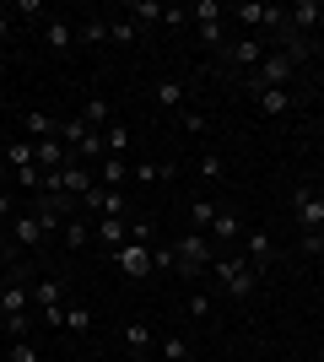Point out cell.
I'll return each mask as SVG.
<instances>
[{"label":"cell","mask_w":324,"mask_h":362,"mask_svg":"<svg viewBox=\"0 0 324 362\" xmlns=\"http://www.w3.org/2000/svg\"><path fill=\"white\" fill-rule=\"evenodd\" d=\"M211 276L227 298H254V287H260V271L248 259H211Z\"/></svg>","instance_id":"6da1fadb"},{"label":"cell","mask_w":324,"mask_h":362,"mask_svg":"<svg viewBox=\"0 0 324 362\" xmlns=\"http://www.w3.org/2000/svg\"><path fill=\"white\" fill-rule=\"evenodd\" d=\"M173 255H179V276L184 281H195V276L211 271V243H205V233H179V243H173Z\"/></svg>","instance_id":"7a4b0ae2"},{"label":"cell","mask_w":324,"mask_h":362,"mask_svg":"<svg viewBox=\"0 0 324 362\" xmlns=\"http://www.w3.org/2000/svg\"><path fill=\"white\" fill-rule=\"evenodd\" d=\"M292 71H297V60L287 54V49H276V54H265V60L248 71V92H254V87H287Z\"/></svg>","instance_id":"3957f363"},{"label":"cell","mask_w":324,"mask_h":362,"mask_svg":"<svg viewBox=\"0 0 324 362\" xmlns=\"http://www.w3.org/2000/svg\"><path fill=\"white\" fill-rule=\"evenodd\" d=\"M60 141H65V146H76V157H108V146H103V130H92V124L81 119V114L60 124Z\"/></svg>","instance_id":"277c9868"},{"label":"cell","mask_w":324,"mask_h":362,"mask_svg":"<svg viewBox=\"0 0 324 362\" xmlns=\"http://www.w3.org/2000/svg\"><path fill=\"white\" fill-rule=\"evenodd\" d=\"M32 308H38V325H54L60 330V314H65V287L54 276H44L38 287H32Z\"/></svg>","instance_id":"5b68a950"},{"label":"cell","mask_w":324,"mask_h":362,"mask_svg":"<svg viewBox=\"0 0 324 362\" xmlns=\"http://www.w3.org/2000/svg\"><path fill=\"white\" fill-rule=\"evenodd\" d=\"M189 16H195V33H200V44L222 54V49H227V38H222V6H216V0H200V6H195Z\"/></svg>","instance_id":"8992f818"},{"label":"cell","mask_w":324,"mask_h":362,"mask_svg":"<svg viewBox=\"0 0 324 362\" xmlns=\"http://www.w3.org/2000/svg\"><path fill=\"white\" fill-rule=\"evenodd\" d=\"M292 211H297V227L313 233V227H324V195L313 189V184H297L292 189Z\"/></svg>","instance_id":"52a82bcc"},{"label":"cell","mask_w":324,"mask_h":362,"mask_svg":"<svg viewBox=\"0 0 324 362\" xmlns=\"http://www.w3.org/2000/svg\"><path fill=\"white\" fill-rule=\"evenodd\" d=\"M0 314H32V287L22 281V271L6 276V287H0Z\"/></svg>","instance_id":"ba28073f"},{"label":"cell","mask_w":324,"mask_h":362,"mask_svg":"<svg viewBox=\"0 0 324 362\" xmlns=\"http://www.w3.org/2000/svg\"><path fill=\"white\" fill-rule=\"evenodd\" d=\"M114 265H119L124 276H152V271H157L146 243H119V249H114Z\"/></svg>","instance_id":"9c48e42d"},{"label":"cell","mask_w":324,"mask_h":362,"mask_svg":"<svg viewBox=\"0 0 324 362\" xmlns=\"http://www.w3.org/2000/svg\"><path fill=\"white\" fill-rule=\"evenodd\" d=\"M232 16H244V28H281V22H287V11H281V6H265V0H244Z\"/></svg>","instance_id":"30bf717a"},{"label":"cell","mask_w":324,"mask_h":362,"mask_svg":"<svg viewBox=\"0 0 324 362\" xmlns=\"http://www.w3.org/2000/svg\"><path fill=\"white\" fill-rule=\"evenodd\" d=\"M92 243H103L108 255H114L119 243H130V222H124V216H97L92 222Z\"/></svg>","instance_id":"8fae6325"},{"label":"cell","mask_w":324,"mask_h":362,"mask_svg":"<svg viewBox=\"0 0 324 362\" xmlns=\"http://www.w3.org/2000/svg\"><path fill=\"white\" fill-rule=\"evenodd\" d=\"M254 108L270 114V119H281V114H292V92L287 87H254Z\"/></svg>","instance_id":"7c38bea8"},{"label":"cell","mask_w":324,"mask_h":362,"mask_svg":"<svg viewBox=\"0 0 324 362\" xmlns=\"http://www.w3.org/2000/svg\"><path fill=\"white\" fill-rule=\"evenodd\" d=\"M32 163L44 168V173H60L71 157H65V141L60 136H49V141H32Z\"/></svg>","instance_id":"4fadbf2b"},{"label":"cell","mask_w":324,"mask_h":362,"mask_svg":"<svg viewBox=\"0 0 324 362\" xmlns=\"http://www.w3.org/2000/svg\"><path fill=\"white\" fill-rule=\"evenodd\" d=\"M324 22V0H297L292 11H287V28L292 33H313Z\"/></svg>","instance_id":"5bb4252c"},{"label":"cell","mask_w":324,"mask_h":362,"mask_svg":"<svg viewBox=\"0 0 324 362\" xmlns=\"http://www.w3.org/2000/svg\"><path fill=\"white\" fill-rule=\"evenodd\" d=\"M6 227H11V243H22V249H38V243L49 238V233H44V222H38L32 211H28V216H11Z\"/></svg>","instance_id":"9a60e30c"},{"label":"cell","mask_w":324,"mask_h":362,"mask_svg":"<svg viewBox=\"0 0 324 362\" xmlns=\"http://www.w3.org/2000/svg\"><path fill=\"white\" fill-rule=\"evenodd\" d=\"M81 206H87L92 216H124V195H114V189H103V184H97V189H87V195H81Z\"/></svg>","instance_id":"2e32d148"},{"label":"cell","mask_w":324,"mask_h":362,"mask_svg":"<svg viewBox=\"0 0 324 362\" xmlns=\"http://www.w3.org/2000/svg\"><path fill=\"white\" fill-rule=\"evenodd\" d=\"M152 325H146V319H130V325H124V351H130V357H140L146 362V351H152Z\"/></svg>","instance_id":"e0dca14e"},{"label":"cell","mask_w":324,"mask_h":362,"mask_svg":"<svg viewBox=\"0 0 324 362\" xmlns=\"http://www.w3.org/2000/svg\"><path fill=\"white\" fill-rule=\"evenodd\" d=\"M248 238V265H254V271H270V259H276V238H270V233H244Z\"/></svg>","instance_id":"ac0fdd59"},{"label":"cell","mask_w":324,"mask_h":362,"mask_svg":"<svg viewBox=\"0 0 324 362\" xmlns=\"http://www.w3.org/2000/svg\"><path fill=\"white\" fill-rule=\"evenodd\" d=\"M44 44L54 49V54H71L76 33H71V22H65V16H44Z\"/></svg>","instance_id":"d6986e66"},{"label":"cell","mask_w":324,"mask_h":362,"mask_svg":"<svg viewBox=\"0 0 324 362\" xmlns=\"http://www.w3.org/2000/svg\"><path fill=\"white\" fill-rule=\"evenodd\" d=\"M222 60H232V65H244V71H254V65L265 60V49H260V38H238V44L222 49Z\"/></svg>","instance_id":"ffe728a7"},{"label":"cell","mask_w":324,"mask_h":362,"mask_svg":"<svg viewBox=\"0 0 324 362\" xmlns=\"http://www.w3.org/2000/svg\"><path fill=\"white\" fill-rule=\"evenodd\" d=\"M65 249H87V243H92V222H87V216H65Z\"/></svg>","instance_id":"44dd1931"},{"label":"cell","mask_w":324,"mask_h":362,"mask_svg":"<svg viewBox=\"0 0 324 362\" xmlns=\"http://www.w3.org/2000/svg\"><path fill=\"white\" fill-rule=\"evenodd\" d=\"M124 16H130L136 28H152V22H162V6H157V0H130Z\"/></svg>","instance_id":"7402d4cb"},{"label":"cell","mask_w":324,"mask_h":362,"mask_svg":"<svg viewBox=\"0 0 324 362\" xmlns=\"http://www.w3.org/2000/svg\"><path fill=\"white\" fill-rule=\"evenodd\" d=\"M216 211H222V206H216V200H189V222H195V233H211V222H216Z\"/></svg>","instance_id":"603a6c76"},{"label":"cell","mask_w":324,"mask_h":362,"mask_svg":"<svg viewBox=\"0 0 324 362\" xmlns=\"http://www.w3.org/2000/svg\"><path fill=\"white\" fill-rule=\"evenodd\" d=\"M103 146H108V157H124V146H130V124H124V119H108Z\"/></svg>","instance_id":"cb8c5ba5"},{"label":"cell","mask_w":324,"mask_h":362,"mask_svg":"<svg viewBox=\"0 0 324 362\" xmlns=\"http://www.w3.org/2000/svg\"><path fill=\"white\" fill-rule=\"evenodd\" d=\"M60 330H76V335H87V330H92V308H81V303H71V308L60 314Z\"/></svg>","instance_id":"d4e9b609"},{"label":"cell","mask_w":324,"mask_h":362,"mask_svg":"<svg viewBox=\"0 0 324 362\" xmlns=\"http://www.w3.org/2000/svg\"><path fill=\"white\" fill-rule=\"evenodd\" d=\"M81 119L92 124V130H108V119H114V114H108V98H87V103H81Z\"/></svg>","instance_id":"484cf974"},{"label":"cell","mask_w":324,"mask_h":362,"mask_svg":"<svg viewBox=\"0 0 324 362\" xmlns=\"http://www.w3.org/2000/svg\"><path fill=\"white\" fill-rule=\"evenodd\" d=\"M0 163L11 168V173L16 168H32V141H6V157H0Z\"/></svg>","instance_id":"4316f807"},{"label":"cell","mask_w":324,"mask_h":362,"mask_svg":"<svg viewBox=\"0 0 324 362\" xmlns=\"http://www.w3.org/2000/svg\"><path fill=\"white\" fill-rule=\"evenodd\" d=\"M108 33H114L108 16H87V22H81V44H108Z\"/></svg>","instance_id":"83f0119b"},{"label":"cell","mask_w":324,"mask_h":362,"mask_svg":"<svg viewBox=\"0 0 324 362\" xmlns=\"http://www.w3.org/2000/svg\"><path fill=\"white\" fill-rule=\"evenodd\" d=\"M28 136H32V141H49V136H60V124L49 119V114H38V108H32V114H28Z\"/></svg>","instance_id":"f1b7e54d"},{"label":"cell","mask_w":324,"mask_h":362,"mask_svg":"<svg viewBox=\"0 0 324 362\" xmlns=\"http://www.w3.org/2000/svg\"><path fill=\"white\" fill-rule=\"evenodd\" d=\"M211 238H244V222L232 211H216V222H211Z\"/></svg>","instance_id":"f546056e"},{"label":"cell","mask_w":324,"mask_h":362,"mask_svg":"<svg viewBox=\"0 0 324 362\" xmlns=\"http://www.w3.org/2000/svg\"><path fill=\"white\" fill-rule=\"evenodd\" d=\"M189 351L195 346H189L184 335H162V362H189Z\"/></svg>","instance_id":"4dcf8cb0"},{"label":"cell","mask_w":324,"mask_h":362,"mask_svg":"<svg viewBox=\"0 0 324 362\" xmlns=\"http://www.w3.org/2000/svg\"><path fill=\"white\" fill-rule=\"evenodd\" d=\"M157 103H168V108H184V81H157Z\"/></svg>","instance_id":"1f68e13d"},{"label":"cell","mask_w":324,"mask_h":362,"mask_svg":"<svg viewBox=\"0 0 324 362\" xmlns=\"http://www.w3.org/2000/svg\"><path fill=\"white\" fill-rule=\"evenodd\" d=\"M200 179L205 184H222V179H227V163H222L216 151H205V157H200Z\"/></svg>","instance_id":"d6a6232c"},{"label":"cell","mask_w":324,"mask_h":362,"mask_svg":"<svg viewBox=\"0 0 324 362\" xmlns=\"http://www.w3.org/2000/svg\"><path fill=\"white\" fill-rule=\"evenodd\" d=\"M136 179H140V184H157V179L168 184V179H173V163H140V168H136Z\"/></svg>","instance_id":"836d02e7"},{"label":"cell","mask_w":324,"mask_h":362,"mask_svg":"<svg viewBox=\"0 0 324 362\" xmlns=\"http://www.w3.org/2000/svg\"><path fill=\"white\" fill-rule=\"evenodd\" d=\"M16 189H32V195H38V189H44V168H38V163L16 168Z\"/></svg>","instance_id":"e575fe53"},{"label":"cell","mask_w":324,"mask_h":362,"mask_svg":"<svg viewBox=\"0 0 324 362\" xmlns=\"http://www.w3.org/2000/svg\"><path fill=\"white\" fill-rule=\"evenodd\" d=\"M124 157H103V173H97V184H124Z\"/></svg>","instance_id":"d590c367"},{"label":"cell","mask_w":324,"mask_h":362,"mask_svg":"<svg viewBox=\"0 0 324 362\" xmlns=\"http://www.w3.org/2000/svg\"><path fill=\"white\" fill-rule=\"evenodd\" d=\"M136 22H130V16H114V33H108V38H114V44H136Z\"/></svg>","instance_id":"8d00e7d4"},{"label":"cell","mask_w":324,"mask_h":362,"mask_svg":"<svg viewBox=\"0 0 324 362\" xmlns=\"http://www.w3.org/2000/svg\"><path fill=\"white\" fill-rule=\"evenodd\" d=\"M6 362H38V351H32V341H11V351H6Z\"/></svg>","instance_id":"74e56055"},{"label":"cell","mask_w":324,"mask_h":362,"mask_svg":"<svg viewBox=\"0 0 324 362\" xmlns=\"http://www.w3.org/2000/svg\"><path fill=\"white\" fill-rule=\"evenodd\" d=\"M189 314H195V319H211V298H205V292H189Z\"/></svg>","instance_id":"f35d334b"},{"label":"cell","mask_w":324,"mask_h":362,"mask_svg":"<svg viewBox=\"0 0 324 362\" xmlns=\"http://www.w3.org/2000/svg\"><path fill=\"white\" fill-rule=\"evenodd\" d=\"M179 22H189L184 6H162V28H179Z\"/></svg>","instance_id":"ab89813d"},{"label":"cell","mask_w":324,"mask_h":362,"mask_svg":"<svg viewBox=\"0 0 324 362\" xmlns=\"http://www.w3.org/2000/svg\"><path fill=\"white\" fill-rule=\"evenodd\" d=\"M303 249H308V255H324V227H313V233H303Z\"/></svg>","instance_id":"60d3db41"},{"label":"cell","mask_w":324,"mask_h":362,"mask_svg":"<svg viewBox=\"0 0 324 362\" xmlns=\"http://www.w3.org/2000/svg\"><path fill=\"white\" fill-rule=\"evenodd\" d=\"M184 130H195V136H200V130H205V114H195V108H184Z\"/></svg>","instance_id":"b9f144b4"},{"label":"cell","mask_w":324,"mask_h":362,"mask_svg":"<svg viewBox=\"0 0 324 362\" xmlns=\"http://www.w3.org/2000/svg\"><path fill=\"white\" fill-rule=\"evenodd\" d=\"M11 33H16V22L6 16V6H0V44H11Z\"/></svg>","instance_id":"7bdbcfd3"},{"label":"cell","mask_w":324,"mask_h":362,"mask_svg":"<svg viewBox=\"0 0 324 362\" xmlns=\"http://www.w3.org/2000/svg\"><path fill=\"white\" fill-rule=\"evenodd\" d=\"M11 216H16V211H11V195L0 189V222H11Z\"/></svg>","instance_id":"ee69618b"},{"label":"cell","mask_w":324,"mask_h":362,"mask_svg":"<svg viewBox=\"0 0 324 362\" xmlns=\"http://www.w3.org/2000/svg\"><path fill=\"white\" fill-rule=\"evenodd\" d=\"M11 255V227H0V259Z\"/></svg>","instance_id":"f6af8a7d"},{"label":"cell","mask_w":324,"mask_h":362,"mask_svg":"<svg viewBox=\"0 0 324 362\" xmlns=\"http://www.w3.org/2000/svg\"><path fill=\"white\" fill-rule=\"evenodd\" d=\"M0 184H16V173H11V168H6V163H0Z\"/></svg>","instance_id":"bcb514c9"},{"label":"cell","mask_w":324,"mask_h":362,"mask_svg":"<svg viewBox=\"0 0 324 362\" xmlns=\"http://www.w3.org/2000/svg\"><path fill=\"white\" fill-rule=\"evenodd\" d=\"M0 335H6V314H0Z\"/></svg>","instance_id":"7dc6e473"},{"label":"cell","mask_w":324,"mask_h":362,"mask_svg":"<svg viewBox=\"0 0 324 362\" xmlns=\"http://www.w3.org/2000/svg\"><path fill=\"white\" fill-rule=\"evenodd\" d=\"M130 362H140V357H130Z\"/></svg>","instance_id":"c3c4849f"},{"label":"cell","mask_w":324,"mask_h":362,"mask_svg":"<svg viewBox=\"0 0 324 362\" xmlns=\"http://www.w3.org/2000/svg\"><path fill=\"white\" fill-rule=\"evenodd\" d=\"M319 28H324V22H319Z\"/></svg>","instance_id":"681fc988"}]
</instances>
